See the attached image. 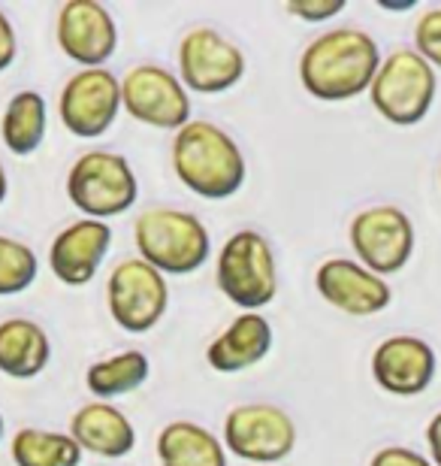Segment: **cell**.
Here are the masks:
<instances>
[{
	"instance_id": "27",
	"label": "cell",
	"mask_w": 441,
	"mask_h": 466,
	"mask_svg": "<svg viewBox=\"0 0 441 466\" xmlns=\"http://www.w3.org/2000/svg\"><path fill=\"white\" fill-rule=\"evenodd\" d=\"M369 466H433V461H426L424 454L406 449V445H387L372 458Z\"/></svg>"
},
{
	"instance_id": "10",
	"label": "cell",
	"mask_w": 441,
	"mask_h": 466,
	"mask_svg": "<svg viewBox=\"0 0 441 466\" xmlns=\"http://www.w3.org/2000/svg\"><path fill=\"white\" fill-rule=\"evenodd\" d=\"M356 260L375 276H393L415 255V225L399 207H369L351 221Z\"/></svg>"
},
{
	"instance_id": "9",
	"label": "cell",
	"mask_w": 441,
	"mask_h": 466,
	"mask_svg": "<svg viewBox=\"0 0 441 466\" xmlns=\"http://www.w3.org/2000/svg\"><path fill=\"white\" fill-rule=\"evenodd\" d=\"M121 104L136 121L157 130H182L191 125V95L182 76L157 64H139L121 79Z\"/></svg>"
},
{
	"instance_id": "11",
	"label": "cell",
	"mask_w": 441,
	"mask_h": 466,
	"mask_svg": "<svg viewBox=\"0 0 441 466\" xmlns=\"http://www.w3.org/2000/svg\"><path fill=\"white\" fill-rule=\"evenodd\" d=\"M178 73L194 95H224L246 76V55L212 27H194L178 46Z\"/></svg>"
},
{
	"instance_id": "13",
	"label": "cell",
	"mask_w": 441,
	"mask_h": 466,
	"mask_svg": "<svg viewBox=\"0 0 441 466\" xmlns=\"http://www.w3.org/2000/svg\"><path fill=\"white\" fill-rule=\"evenodd\" d=\"M58 46L82 70L103 67L118 49V25L97 0H67L58 13Z\"/></svg>"
},
{
	"instance_id": "17",
	"label": "cell",
	"mask_w": 441,
	"mask_h": 466,
	"mask_svg": "<svg viewBox=\"0 0 441 466\" xmlns=\"http://www.w3.org/2000/svg\"><path fill=\"white\" fill-rule=\"evenodd\" d=\"M272 351V324L257 312L236 315L218 339L209 342L205 360L215 372H242L257 367Z\"/></svg>"
},
{
	"instance_id": "23",
	"label": "cell",
	"mask_w": 441,
	"mask_h": 466,
	"mask_svg": "<svg viewBox=\"0 0 441 466\" xmlns=\"http://www.w3.org/2000/svg\"><path fill=\"white\" fill-rule=\"evenodd\" d=\"M15 466H79L82 449L70 433L40 431V427H25L13 436L9 445Z\"/></svg>"
},
{
	"instance_id": "31",
	"label": "cell",
	"mask_w": 441,
	"mask_h": 466,
	"mask_svg": "<svg viewBox=\"0 0 441 466\" xmlns=\"http://www.w3.org/2000/svg\"><path fill=\"white\" fill-rule=\"evenodd\" d=\"M0 440H4V415H0Z\"/></svg>"
},
{
	"instance_id": "20",
	"label": "cell",
	"mask_w": 441,
	"mask_h": 466,
	"mask_svg": "<svg viewBox=\"0 0 441 466\" xmlns=\"http://www.w3.org/2000/svg\"><path fill=\"white\" fill-rule=\"evenodd\" d=\"M161 466H227V451L218 436L194 421H173L157 436Z\"/></svg>"
},
{
	"instance_id": "29",
	"label": "cell",
	"mask_w": 441,
	"mask_h": 466,
	"mask_svg": "<svg viewBox=\"0 0 441 466\" xmlns=\"http://www.w3.org/2000/svg\"><path fill=\"white\" fill-rule=\"evenodd\" d=\"M426 445H429V458H433V466H441V412L426 427Z\"/></svg>"
},
{
	"instance_id": "6",
	"label": "cell",
	"mask_w": 441,
	"mask_h": 466,
	"mask_svg": "<svg viewBox=\"0 0 441 466\" xmlns=\"http://www.w3.org/2000/svg\"><path fill=\"white\" fill-rule=\"evenodd\" d=\"M438 91L436 67L420 58L417 49H396L381 61V70L369 88V100L396 127L424 121Z\"/></svg>"
},
{
	"instance_id": "7",
	"label": "cell",
	"mask_w": 441,
	"mask_h": 466,
	"mask_svg": "<svg viewBox=\"0 0 441 466\" xmlns=\"http://www.w3.org/2000/svg\"><path fill=\"white\" fill-rule=\"evenodd\" d=\"M106 303L112 321L127 333L155 330L170 306V288L164 273H157L143 258H127L109 273Z\"/></svg>"
},
{
	"instance_id": "2",
	"label": "cell",
	"mask_w": 441,
	"mask_h": 466,
	"mask_svg": "<svg viewBox=\"0 0 441 466\" xmlns=\"http://www.w3.org/2000/svg\"><path fill=\"white\" fill-rule=\"evenodd\" d=\"M173 170L203 200H227L246 185V157L236 139L212 121H191L173 139Z\"/></svg>"
},
{
	"instance_id": "24",
	"label": "cell",
	"mask_w": 441,
	"mask_h": 466,
	"mask_svg": "<svg viewBox=\"0 0 441 466\" xmlns=\"http://www.w3.org/2000/svg\"><path fill=\"white\" fill-rule=\"evenodd\" d=\"M40 260L27 242L13 237H0V297H13L27 291L36 282Z\"/></svg>"
},
{
	"instance_id": "1",
	"label": "cell",
	"mask_w": 441,
	"mask_h": 466,
	"mask_svg": "<svg viewBox=\"0 0 441 466\" xmlns=\"http://www.w3.org/2000/svg\"><path fill=\"white\" fill-rule=\"evenodd\" d=\"M381 61L378 43L366 31L333 27L308 43L299 58V82L315 100L345 104L372 88Z\"/></svg>"
},
{
	"instance_id": "3",
	"label": "cell",
	"mask_w": 441,
	"mask_h": 466,
	"mask_svg": "<svg viewBox=\"0 0 441 466\" xmlns=\"http://www.w3.org/2000/svg\"><path fill=\"white\" fill-rule=\"evenodd\" d=\"M134 242L139 258L164 276L196 273L212 255L209 230L185 209H145L134 221Z\"/></svg>"
},
{
	"instance_id": "22",
	"label": "cell",
	"mask_w": 441,
	"mask_h": 466,
	"mask_svg": "<svg viewBox=\"0 0 441 466\" xmlns=\"http://www.w3.org/2000/svg\"><path fill=\"white\" fill-rule=\"evenodd\" d=\"M148 372H152V363H148L145 354L130 349V351H118V354H112V358L91 363L85 372V385L94 397L109 403V400L134 394L136 388H143L148 381Z\"/></svg>"
},
{
	"instance_id": "5",
	"label": "cell",
	"mask_w": 441,
	"mask_h": 466,
	"mask_svg": "<svg viewBox=\"0 0 441 466\" xmlns=\"http://www.w3.org/2000/svg\"><path fill=\"white\" fill-rule=\"evenodd\" d=\"M218 288L239 309L257 312L276 300L278 267L269 239L257 230H236L224 242L215 264Z\"/></svg>"
},
{
	"instance_id": "8",
	"label": "cell",
	"mask_w": 441,
	"mask_h": 466,
	"mask_svg": "<svg viewBox=\"0 0 441 466\" xmlns=\"http://www.w3.org/2000/svg\"><path fill=\"white\" fill-rule=\"evenodd\" d=\"M224 445L239 461L278 466L296 449V424L285 409L272 403H246L224 418Z\"/></svg>"
},
{
	"instance_id": "4",
	"label": "cell",
	"mask_w": 441,
	"mask_h": 466,
	"mask_svg": "<svg viewBox=\"0 0 441 466\" xmlns=\"http://www.w3.org/2000/svg\"><path fill=\"white\" fill-rule=\"evenodd\" d=\"M67 198L82 216L115 218L136 207L139 182L125 155L94 148L76 157L67 173Z\"/></svg>"
},
{
	"instance_id": "19",
	"label": "cell",
	"mask_w": 441,
	"mask_h": 466,
	"mask_svg": "<svg viewBox=\"0 0 441 466\" xmlns=\"http://www.w3.org/2000/svg\"><path fill=\"white\" fill-rule=\"evenodd\" d=\"M52 339L31 319L0 321V372L9 379H36L49 367Z\"/></svg>"
},
{
	"instance_id": "28",
	"label": "cell",
	"mask_w": 441,
	"mask_h": 466,
	"mask_svg": "<svg viewBox=\"0 0 441 466\" xmlns=\"http://www.w3.org/2000/svg\"><path fill=\"white\" fill-rule=\"evenodd\" d=\"M15 55H18L15 27H13V22L6 18V13H0V73L13 67V64H15Z\"/></svg>"
},
{
	"instance_id": "26",
	"label": "cell",
	"mask_w": 441,
	"mask_h": 466,
	"mask_svg": "<svg viewBox=\"0 0 441 466\" xmlns=\"http://www.w3.org/2000/svg\"><path fill=\"white\" fill-rule=\"evenodd\" d=\"M345 0H287V15L303 18V22H330L339 13H345Z\"/></svg>"
},
{
	"instance_id": "25",
	"label": "cell",
	"mask_w": 441,
	"mask_h": 466,
	"mask_svg": "<svg viewBox=\"0 0 441 466\" xmlns=\"http://www.w3.org/2000/svg\"><path fill=\"white\" fill-rule=\"evenodd\" d=\"M415 49L433 67H441V6L420 15V22L415 27Z\"/></svg>"
},
{
	"instance_id": "30",
	"label": "cell",
	"mask_w": 441,
	"mask_h": 466,
	"mask_svg": "<svg viewBox=\"0 0 441 466\" xmlns=\"http://www.w3.org/2000/svg\"><path fill=\"white\" fill-rule=\"evenodd\" d=\"M6 191H9V179H6V170H4V164H0V203L6 200Z\"/></svg>"
},
{
	"instance_id": "18",
	"label": "cell",
	"mask_w": 441,
	"mask_h": 466,
	"mask_svg": "<svg viewBox=\"0 0 441 466\" xmlns=\"http://www.w3.org/2000/svg\"><path fill=\"white\" fill-rule=\"evenodd\" d=\"M70 436L79 442L82 451H91L97 458H125L136 449V431L130 418L112 403H88L82 406L70 421Z\"/></svg>"
},
{
	"instance_id": "12",
	"label": "cell",
	"mask_w": 441,
	"mask_h": 466,
	"mask_svg": "<svg viewBox=\"0 0 441 466\" xmlns=\"http://www.w3.org/2000/svg\"><path fill=\"white\" fill-rule=\"evenodd\" d=\"M121 106H125L121 104V82L106 67L73 73L58 100L64 127L82 139H97L106 134L115 125Z\"/></svg>"
},
{
	"instance_id": "21",
	"label": "cell",
	"mask_w": 441,
	"mask_h": 466,
	"mask_svg": "<svg viewBox=\"0 0 441 466\" xmlns=\"http://www.w3.org/2000/svg\"><path fill=\"white\" fill-rule=\"evenodd\" d=\"M45 125H49V109L40 91H18L4 109L0 121V139L13 155L27 157L43 146Z\"/></svg>"
},
{
	"instance_id": "14",
	"label": "cell",
	"mask_w": 441,
	"mask_h": 466,
	"mask_svg": "<svg viewBox=\"0 0 441 466\" xmlns=\"http://www.w3.org/2000/svg\"><path fill=\"white\" fill-rule=\"evenodd\" d=\"M315 288L326 303L354 319H369L390 306L393 291L381 276L366 269L360 260L330 258L317 267Z\"/></svg>"
},
{
	"instance_id": "15",
	"label": "cell",
	"mask_w": 441,
	"mask_h": 466,
	"mask_svg": "<svg viewBox=\"0 0 441 466\" xmlns=\"http://www.w3.org/2000/svg\"><path fill=\"white\" fill-rule=\"evenodd\" d=\"M372 379L393 397H417L436 379V351L417 337H390L372 354Z\"/></svg>"
},
{
	"instance_id": "16",
	"label": "cell",
	"mask_w": 441,
	"mask_h": 466,
	"mask_svg": "<svg viewBox=\"0 0 441 466\" xmlns=\"http://www.w3.org/2000/svg\"><path fill=\"white\" fill-rule=\"evenodd\" d=\"M112 246V228L97 218H79L70 228H64L52 239L49 267L58 282L70 288L88 285L97 276L100 264L106 260Z\"/></svg>"
}]
</instances>
